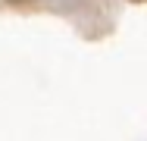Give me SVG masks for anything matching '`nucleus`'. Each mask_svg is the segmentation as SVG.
I'll list each match as a JSON object with an SVG mask.
<instances>
[{
  "label": "nucleus",
  "mask_w": 147,
  "mask_h": 141,
  "mask_svg": "<svg viewBox=\"0 0 147 141\" xmlns=\"http://www.w3.org/2000/svg\"><path fill=\"white\" fill-rule=\"evenodd\" d=\"M128 3H144V0H128Z\"/></svg>",
  "instance_id": "f257e3e1"
},
{
  "label": "nucleus",
  "mask_w": 147,
  "mask_h": 141,
  "mask_svg": "<svg viewBox=\"0 0 147 141\" xmlns=\"http://www.w3.org/2000/svg\"><path fill=\"white\" fill-rule=\"evenodd\" d=\"M9 3H22V0H9Z\"/></svg>",
  "instance_id": "f03ea898"
}]
</instances>
